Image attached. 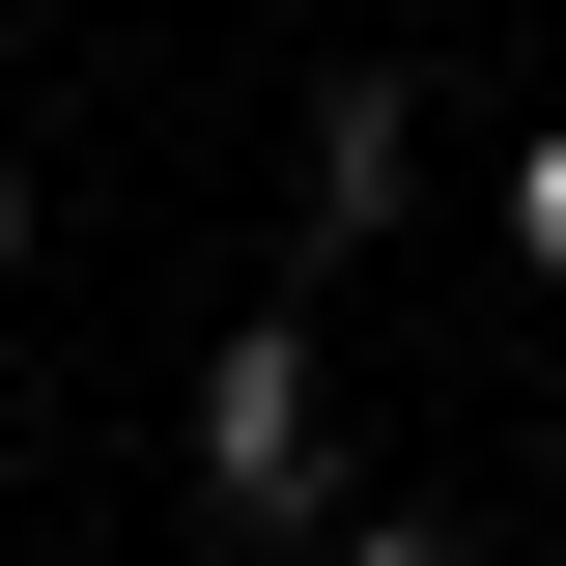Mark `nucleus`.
<instances>
[{"mask_svg":"<svg viewBox=\"0 0 566 566\" xmlns=\"http://www.w3.org/2000/svg\"><path fill=\"white\" fill-rule=\"evenodd\" d=\"M312 424H340V397H312V340L255 312V340L199 368V482H227V510H283V482H312Z\"/></svg>","mask_w":566,"mask_h":566,"instance_id":"nucleus-1","label":"nucleus"},{"mask_svg":"<svg viewBox=\"0 0 566 566\" xmlns=\"http://www.w3.org/2000/svg\"><path fill=\"white\" fill-rule=\"evenodd\" d=\"M510 255H538V283H566V142H538V170H510Z\"/></svg>","mask_w":566,"mask_h":566,"instance_id":"nucleus-2","label":"nucleus"},{"mask_svg":"<svg viewBox=\"0 0 566 566\" xmlns=\"http://www.w3.org/2000/svg\"><path fill=\"white\" fill-rule=\"evenodd\" d=\"M340 566H453V538H340Z\"/></svg>","mask_w":566,"mask_h":566,"instance_id":"nucleus-3","label":"nucleus"},{"mask_svg":"<svg viewBox=\"0 0 566 566\" xmlns=\"http://www.w3.org/2000/svg\"><path fill=\"white\" fill-rule=\"evenodd\" d=\"M0 255H29V170H0Z\"/></svg>","mask_w":566,"mask_h":566,"instance_id":"nucleus-4","label":"nucleus"}]
</instances>
